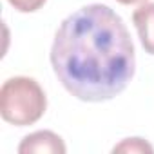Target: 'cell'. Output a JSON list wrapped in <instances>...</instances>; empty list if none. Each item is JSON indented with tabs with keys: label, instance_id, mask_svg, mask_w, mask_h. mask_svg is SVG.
<instances>
[{
	"label": "cell",
	"instance_id": "277c9868",
	"mask_svg": "<svg viewBox=\"0 0 154 154\" xmlns=\"http://www.w3.org/2000/svg\"><path fill=\"white\" fill-rule=\"evenodd\" d=\"M132 22L138 29L143 49L149 54H154V2H143L132 13Z\"/></svg>",
	"mask_w": 154,
	"mask_h": 154
},
{
	"label": "cell",
	"instance_id": "52a82bcc",
	"mask_svg": "<svg viewBox=\"0 0 154 154\" xmlns=\"http://www.w3.org/2000/svg\"><path fill=\"white\" fill-rule=\"evenodd\" d=\"M116 2H120L123 6H131V4H143V2H147V0H116Z\"/></svg>",
	"mask_w": 154,
	"mask_h": 154
},
{
	"label": "cell",
	"instance_id": "8992f818",
	"mask_svg": "<svg viewBox=\"0 0 154 154\" xmlns=\"http://www.w3.org/2000/svg\"><path fill=\"white\" fill-rule=\"evenodd\" d=\"M8 2L20 13H33L45 4V0H8Z\"/></svg>",
	"mask_w": 154,
	"mask_h": 154
},
{
	"label": "cell",
	"instance_id": "7a4b0ae2",
	"mask_svg": "<svg viewBox=\"0 0 154 154\" xmlns=\"http://www.w3.org/2000/svg\"><path fill=\"white\" fill-rule=\"evenodd\" d=\"M47 107V98L40 84L29 76H15L0 89V114L17 127L36 123Z\"/></svg>",
	"mask_w": 154,
	"mask_h": 154
},
{
	"label": "cell",
	"instance_id": "3957f363",
	"mask_svg": "<svg viewBox=\"0 0 154 154\" xmlns=\"http://www.w3.org/2000/svg\"><path fill=\"white\" fill-rule=\"evenodd\" d=\"M63 140L53 131H36L27 134L18 145L20 154H65Z\"/></svg>",
	"mask_w": 154,
	"mask_h": 154
},
{
	"label": "cell",
	"instance_id": "5b68a950",
	"mask_svg": "<svg viewBox=\"0 0 154 154\" xmlns=\"http://www.w3.org/2000/svg\"><path fill=\"white\" fill-rule=\"evenodd\" d=\"M112 152H127V154L129 152L131 154H145L147 152V154H152L154 149H152V145L149 141H145L141 138H127L122 143L114 145Z\"/></svg>",
	"mask_w": 154,
	"mask_h": 154
},
{
	"label": "cell",
	"instance_id": "6da1fadb",
	"mask_svg": "<svg viewBox=\"0 0 154 154\" xmlns=\"http://www.w3.org/2000/svg\"><path fill=\"white\" fill-rule=\"evenodd\" d=\"M51 65L65 91L78 100H112L134 76V44L120 15L109 6L89 4L60 24Z\"/></svg>",
	"mask_w": 154,
	"mask_h": 154
}]
</instances>
